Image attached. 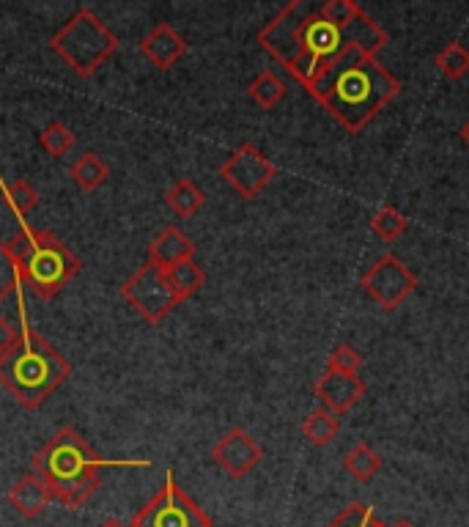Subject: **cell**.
I'll return each mask as SVG.
<instances>
[{
  "instance_id": "obj_1",
  "label": "cell",
  "mask_w": 469,
  "mask_h": 527,
  "mask_svg": "<svg viewBox=\"0 0 469 527\" xmlns=\"http://www.w3.org/2000/svg\"><path fill=\"white\" fill-rule=\"evenodd\" d=\"M387 42V31L354 0H294L258 33V44L305 91L346 58H376Z\"/></svg>"
},
{
  "instance_id": "obj_2",
  "label": "cell",
  "mask_w": 469,
  "mask_h": 527,
  "mask_svg": "<svg viewBox=\"0 0 469 527\" xmlns=\"http://www.w3.org/2000/svg\"><path fill=\"white\" fill-rule=\"evenodd\" d=\"M401 91L390 69H384L376 58L354 55L335 64L324 77H319L308 94L324 108L343 130L363 132Z\"/></svg>"
},
{
  "instance_id": "obj_3",
  "label": "cell",
  "mask_w": 469,
  "mask_h": 527,
  "mask_svg": "<svg viewBox=\"0 0 469 527\" xmlns=\"http://www.w3.org/2000/svg\"><path fill=\"white\" fill-rule=\"evenodd\" d=\"M33 473L50 486L53 500L64 503L66 508H83L99 489L102 470H135L149 467V462H113L96 456L88 442L75 429H61L53 440H47L33 453Z\"/></svg>"
},
{
  "instance_id": "obj_4",
  "label": "cell",
  "mask_w": 469,
  "mask_h": 527,
  "mask_svg": "<svg viewBox=\"0 0 469 527\" xmlns=\"http://www.w3.org/2000/svg\"><path fill=\"white\" fill-rule=\"evenodd\" d=\"M69 374L72 363L50 341H44L22 313V327L0 352V385L22 407L36 409L64 385Z\"/></svg>"
},
{
  "instance_id": "obj_5",
  "label": "cell",
  "mask_w": 469,
  "mask_h": 527,
  "mask_svg": "<svg viewBox=\"0 0 469 527\" xmlns=\"http://www.w3.org/2000/svg\"><path fill=\"white\" fill-rule=\"evenodd\" d=\"M20 237L11 239L9 248L20 264V278L42 300H50L80 272V259L50 231L28 226L25 217H17Z\"/></svg>"
},
{
  "instance_id": "obj_6",
  "label": "cell",
  "mask_w": 469,
  "mask_h": 527,
  "mask_svg": "<svg viewBox=\"0 0 469 527\" xmlns=\"http://www.w3.org/2000/svg\"><path fill=\"white\" fill-rule=\"evenodd\" d=\"M50 47L77 77H91L118 50V36L94 11L77 9L75 17L55 33Z\"/></svg>"
},
{
  "instance_id": "obj_7",
  "label": "cell",
  "mask_w": 469,
  "mask_h": 527,
  "mask_svg": "<svg viewBox=\"0 0 469 527\" xmlns=\"http://www.w3.org/2000/svg\"><path fill=\"white\" fill-rule=\"evenodd\" d=\"M129 527H212V517L176 484V475L168 470L165 486L140 508Z\"/></svg>"
},
{
  "instance_id": "obj_8",
  "label": "cell",
  "mask_w": 469,
  "mask_h": 527,
  "mask_svg": "<svg viewBox=\"0 0 469 527\" xmlns=\"http://www.w3.org/2000/svg\"><path fill=\"white\" fill-rule=\"evenodd\" d=\"M121 297L151 324L162 322V319L182 302L176 297V291L171 289L168 278H165V269L151 264V261H146V264L121 286Z\"/></svg>"
},
{
  "instance_id": "obj_9",
  "label": "cell",
  "mask_w": 469,
  "mask_h": 527,
  "mask_svg": "<svg viewBox=\"0 0 469 527\" xmlns=\"http://www.w3.org/2000/svg\"><path fill=\"white\" fill-rule=\"evenodd\" d=\"M360 286L379 308L395 311L415 294L417 275L398 256L384 253L382 259H376L374 267L360 278Z\"/></svg>"
},
{
  "instance_id": "obj_10",
  "label": "cell",
  "mask_w": 469,
  "mask_h": 527,
  "mask_svg": "<svg viewBox=\"0 0 469 527\" xmlns=\"http://www.w3.org/2000/svg\"><path fill=\"white\" fill-rule=\"evenodd\" d=\"M220 176L234 187L242 198H256L264 187H267L278 168L269 160L264 151L253 146V143H242L239 149L231 151V157L220 165Z\"/></svg>"
},
{
  "instance_id": "obj_11",
  "label": "cell",
  "mask_w": 469,
  "mask_h": 527,
  "mask_svg": "<svg viewBox=\"0 0 469 527\" xmlns=\"http://www.w3.org/2000/svg\"><path fill=\"white\" fill-rule=\"evenodd\" d=\"M212 459L217 467H223L231 478H245L258 467V462L264 459V448L253 440V434H247L245 429L225 431L220 440L214 442Z\"/></svg>"
},
{
  "instance_id": "obj_12",
  "label": "cell",
  "mask_w": 469,
  "mask_h": 527,
  "mask_svg": "<svg viewBox=\"0 0 469 527\" xmlns=\"http://www.w3.org/2000/svg\"><path fill=\"white\" fill-rule=\"evenodd\" d=\"M363 377H349V374H338V371H327L324 377L316 382V398L321 407L330 409L332 415H346L349 409L365 396Z\"/></svg>"
},
{
  "instance_id": "obj_13",
  "label": "cell",
  "mask_w": 469,
  "mask_h": 527,
  "mask_svg": "<svg viewBox=\"0 0 469 527\" xmlns=\"http://www.w3.org/2000/svg\"><path fill=\"white\" fill-rule=\"evenodd\" d=\"M140 50H143V55L149 58L151 64L165 72V69L176 66V61L187 53V42H184L179 33L173 31L168 22H162V25H157V28L140 42Z\"/></svg>"
},
{
  "instance_id": "obj_14",
  "label": "cell",
  "mask_w": 469,
  "mask_h": 527,
  "mask_svg": "<svg viewBox=\"0 0 469 527\" xmlns=\"http://www.w3.org/2000/svg\"><path fill=\"white\" fill-rule=\"evenodd\" d=\"M9 503L20 517L36 519L53 503V492L36 473L22 475L20 481L9 489Z\"/></svg>"
},
{
  "instance_id": "obj_15",
  "label": "cell",
  "mask_w": 469,
  "mask_h": 527,
  "mask_svg": "<svg viewBox=\"0 0 469 527\" xmlns=\"http://www.w3.org/2000/svg\"><path fill=\"white\" fill-rule=\"evenodd\" d=\"M195 256V245L192 239L184 234L182 228L168 226L162 228L157 237L149 242V261L157 264L160 269H168L173 264H182V261Z\"/></svg>"
},
{
  "instance_id": "obj_16",
  "label": "cell",
  "mask_w": 469,
  "mask_h": 527,
  "mask_svg": "<svg viewBox=\"0 0 469 527\" xmlns=\"http://www.w3.org/2000/svg\"><path fill=\"white\" fill-rule=\"evenodd\" d=\"M302 434H305V440L310 445H316V448H327L338 434H341V418L338 415H332L330 409H313L308 418L302 420Z\"/></svg>"
},
{
  "instance_id": "obj_17",
  "label": "cell",
  "mask_w": 469,
  "mask_h": 527,
  "mask_svg": "<svg viewBox=\"0 0 469 527\" xmlns=\"http://www.w3.org/2000/svg\"><path fill=\"white\" fill-rule=\"evenodd\" d=\"M343 467H346V473L354 475L357 481H374L379 470H382V456L368 445V442H357L352 451L343 456Z\"/></svg>"
},
{
  "instance_id": "obj_18",
  "label": "cell",
  "mask_w": 469,
  "mask_h": 527,
  "mask_svg": "<svg viewBox=\"0 0 469 527\" xmlns=\"http://www.w3.org/2000/svg\"><path fill=\"white\" fill-rule=\"evenodd\" d=\"M165 201L171 206V212L176 217H192L198 215L206 204V193H203L201 187L190 179H182V182H176L165 195Z\"/></svg>"
},
{
  "instance_id": "obj_19",
  "label": "cell",
  "mask_w": 469,
  "mask_h": 527,
  "mask_svg": "<svg viewBox=\"0 0 469 527\" xmlns=\"http://www.w3.org/2000/svg\"><path fill=\"white\" fill-rule=\"evenodd\" d=\"M165 278L171 283V289L176 291V297L179 300H187L192 297L195 291L201 289L203 283H206V275H203V269L195 264V259H187L182 264H173V267L165 269Z\"/></svg>"
},
{
  "instance_id": "obj_20",
  "label": "cell",
  "mask_w": 469,
  "mask_h": 527,
  "mask_svg": "<svg viewBox=\"0 0 469 527\" xmlns=\"http://www.w3.org/2000/svg\"><path fill=\"white\" fill-rule=\"evenodd\" d=\"M247 94H250V99L256 102L258 108L272 110L275 105H280V102L286 99L288 88L275 72H269L267 69V72H261V75L253 77V83L247 86Z\"/></svg>"
},
{
  "instance_id": "obj_21",
  "label": "cell",
  "mask_w": 469,
  "mask_h": 527,
  "mask_svg": "<svg viewBox=\"0 0 469 527\" xmlns=\"http://www.w3.org/2000/svg\"><path fill=\"white\" fill-rule=\"evenodd\" d=\"M0 193L6 198V204L14 212V217H25L31 215L36 204H39V193L33 190L31 182H25V179H17V182H6L3 176H0Z\"/></svg>"
},
{
  "instance_id": "obj_22",
  "label": "cell",
  "mask_w": 469,
  "mask_h": 527,
  "mask_svg": "<svg viewBox=\"0 0 469 527\" xmlns=\"http://www.w3.org/2000/svg\"><path fill=\"white\" fill-rule=\"evenodd\" d=\"M434 66L439 69V75H445L448 80H461L469 75V50L461 42H448L434 55Z\"/></svg>"
},
{
  "instance_id": "obj_23",
  "label": "cell",
  "mask_w": 469,
  "mask_h": 527,
  "mask_svg": "<svg viewBox=\"0 0 469 527\" xmlns=\"http://www.w3.org/2000/svg\"><path fill=\"white\" fill-rule=\"evenodd\" d=\"M20 289V264L14 259V253H11L9 242H0V302L11 300V297L17 302H22Z\"/></svg>"
},
{
  "instance_id": "obj_24",
  "label": "cell",
  "mask_w": 469,
  "mask_h": 527,
  "mask_svg": "<svg viewBox=\"0 0 469 527\" xmlns=\"http://www.w3.org/2000/svg\"><path fill=\"white\" fill-rule=\"evenodd\" d=\"M69 173H72V179H75L83 190H96V187L107 179V165L96 151H86V154L72 165V171Z\"/></svg>"
},
{
  "instance_id": "obj_25",
  "label": "cell",
  "mask_w": 469,
  "mask_h": 527,
  "mask_svg": "<svg viewBox=\"0 0 469 527\" xmlns=\"http://www.w3.org/2000/svg\"><path fill=\"white\" fill-rule=\"evenodd\" d=\"M75 143V132L69 130L66 124H61V121H50V124L39 132V146H42L50 157H55V160L75 149Z\"/></svg>"
},
{
  "instance_id": "obj_26",
  "label": "cell",
  "mask_w": 469,
  "mask_h": 527,
  "mask_svg": "<svg viewBox=\"0 0 469 527\" xmlns=\"http://www.w3.org/2000/svg\"><path fill=\"white\" fill-rule=\"evenodd\" d=\"M406 228H409V220H406L395 206H382L376 209V215L371 217V231L382 242H395L398 237H404Z\"/></svg>"
},
{
  "instance_id": "obj_27",
  "label": "cell",
  "mask_w": 469,
  "mask_h": 527,
  "mask_svg": "<svg viewBox=\"0 0 469 527\" xmlns=\"http://www.w3.org/2000/svg\"><path fill=\"white\" fill-rule=\"evenodd\" d=\"M327 527H387L382 519L376 517L374 508L363 506V503H352L349 508H343L338 517L332 519Z\"/></svg>"
},
{
  "instance_id": "obj_28",
  "label": "cell",
  "mask_w": 469,
  "mask_h": 527,
  "mask_svg": "<svg viewBox=\"0 0 469 527\" xmlns=\"http://www.w3.org/2000/svg\"><path fill=\"white\" fill-rule=\"evenodd\" d=\"M327 371H338V374H349V377H360L363 371V357L352 344H338L330 352V363Z\"/></svg>"
},
{
  "instance_id": "obj_29",
  "label": "cell",
  "mask_w": 469,
  "mask_h": 527,
  "mask_svg": "<svg viewBox=\"0 0 469 527\" xmlns=\"http://www.w3.org/2000/svg\"><path fill=\"white\" fill-rule=\"evenodd\" d=\"M14 335H17V330L11 327V322H6V319L0 316V352L11 344V338H14Z\"/></svg>"
},
{
  "instance_id": "obj_30",
  "label": "cell",
  "mask_w": 469,
  "mask_h": 527,
  "mask_svg": "<svg viewBox=\"0 0 469 527\" xmlns=\"http://www.w3.org/2000/svg\"><path fill=\"white\" fill-rule=\"evenodd\" d=\"M459 138H461V143H464V146H467V149H469V119L464 121V124H461Z\"/></svg>"
},
{
  "instance_id": "obj_31",
  "label": "cell",
  "mask_w": 469,
  "mask_h": 527,
  "mask_svg": "<svg viewBox=\"0 0 469 527\" xmlns=\"http://www.w3.org/2000/svg\"><path fill=\"white\" fill-rule=\"evenodd\" d=\"M99 527H129V525H124L121 519H107V522H102Z\"/></svg>"
},
{
  "instance_id": "obj_32",
  "label": "cell",
  "mask_w": 469,
  "mask_h": 527,
  "mask_svg": "<svg viewBox=\"0 0 469 527\" xmlns=\"http://www.w3.org/2000/svg\"><path fill=\"white\" fill-rule=\"evenodd\" d=\"M393 527H415V525H412V522H406V519H398Z\"/></svg>"
}]
</instances>
